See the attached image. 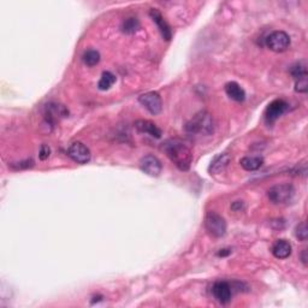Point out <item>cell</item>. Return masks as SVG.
I'll use <instances>...</instances> for the list:
<instances>
[{"label": "cell", "instance_id": "cell-1", "mask_svg": "<svg viewBox=\"0 0 308 308\" xmlns=\"http://www.w3.org/2000/svg\"><path fill=\"white\" fill-rule=\"evenodd\" d=\"M162 149L177 168L182 171H188L193 163V153L182 140L170 139L165 141Z\"/></svg>", "mask_w": 308, "mask_h": 308}, {"label": "cell", "instance_id": "cell-2", "mask_svg": "<svg viewBox=\"0 0 308 308\" xmlns=\"http://www.w3.org/2000/svg\"><path fill=\"white\" fill-rule=\"evenodd\" d=\"M186 132L189 134H200V135H212L214 133V120L211 113L201 111L186 124Z\"/></svg>", "mask_w": 308, "mask_h": 308}, {"label": "cell", "instance_id": "cell-3", "mask_svg": "<svg viewBox=\"0 0 308 308\" xmlns=\"http://www.w3.org/2000/svg\"><path fill=\"white\" fill-rule=\"evenodd\" d=\"M294 195L295 188L293 184H289V183H282V184L273 186L267 192V196L270 199V201L276 205L287 204V202L293 200Z\"/></svg>", "mask_w": 308, "mask_h": 308}, {"label": "cell", "instance_id": "cell-4", "mask_svg": "<svg viewBox=\"0 0 308 308\" xmlns=\"http://www.w3.org/2000/svg\"><path fill=\"white\" fill-rule=\"evenodd\" d=\"M205 228L213 237H223L227 234V222L217 212H208L205 217Z\"/></svg>", "mask_w": 308, "mask_h": 308}, {"label": "cell", "instance_id": "cell-5", "mask_svg": "<svg viewBox=\"0 0 308 308\" xmlns=\"http://www.w3.org/2000/svg\"><path fill=\"white\" fill-rule=\"evenodd\" d=\"M266 46L273 52H284L290 46V37L286 32H273L266 39Z\"/></svg>", "mask_w": 308, "mask_h": 308}, {"label": "cell", "instance_id": "cell-6", "mask_svg": "<svg viewBox=\"0 0 308 308\" xmlns=\"http://www.w3.org/2000/svg\"><path fill=\"white\" fill-rule=\"evenodd\" d=\"M139 103L142 105L149 113L159 114L163 109L162 98L157 91H148V93L142 94L139 97Z\"/></svg>", "mask_w": 308, "mask_h": 308}, {"label": "cell", "instance_id": "cell-7", "mask_svg": "<svg viewBox=\"0 0 308 308\" xmlns=\"http://www.w3.org/2000/svg\"><path fill=\"white\" fill-rule=\"evenodd\" d=\"M288 109H289V105H288L287 101H284L283 99L273 100L272 103L268 104L266 111H265V120H266L267 124L274 123L282 114L287 112Z\"/></svg>", "mask_w": 308, "mask_h": 308}, {"label": "cell", "instance_id": "cell-8", "mask_svg": "<svg viewBox=\"0 0 308 308\" xmlns=\"http://www.w3.org/2000/svg\"><path fill=\"white\" fill-rule=\"evenodd\" d=\"M212 295L219 303L227 304L231 301L232 287L230 283L225 281H218L213 284Z\"/></svg>", "mask_w": 308, "mask_h": 308}, {"label": "cell", "instance_id": "cell-9", "mask_svg": "<svg viewBox=\"0 0 308 308\" xmlns=\"http://www.w3.org/2000/svg\"><path fill=\"white\" fill-rule=\"evenodd\" d=\"M67 153L77 164H87L90 160V150L82 142H74L69 147Z\"/></svg>", "mask_w": 308, "mask_h": 308}, {"label": "cell", "instance_id": "cell-10", "mask_svg": "<svg viewBox=\"0 0 308 308\" xmlns=\"http://www.w3.org/2000/svg\"><path fill=\"white\" fill-rule=\"evenodd\" d=\"M140 168L143 172L147 173L148 176L157 177L162 172V163L157 157L148 154V156L143 157L140 162Z\"/></svg>", "mask_w": 308, "mask_h": 308}, {"label": "cell", "instance_id": "cell-11", "mask_svg": "<svg viewBox=\"0 0 308 308\" xmlns=\"http://www.w3.org/2000/svg\"><path fill=\"white\" fill-rule=\"evenodd\" d=\"M69 114V111L67 107L63 105L57 103H50L45 106V117L47 122L51 124H54L57 120L61 119V118L67 117Z\"/></svg>", "mask_w": 308, "mask_h": 308}, {"label": "cell", "instance_id": "cell-12", "mask_svg": "<svg viewBox=\"0 0 308 308\" xmlns=\"http://www.w3.org/2000/svg\"><path fill=\"white\" fill-rule=\"evenodd\" d=\"M149 16H150V18L153 19V22L157 24V27H158L163 39H165L166 41H169L170 39L172 38V30H171V28H170V25L168 24V22L165 21V18L163 17V15L160 14L157 9H152L149 11Z\"/></svg>", "mask_w": 308, "mask_h": 308}, {"label": "cell", "instance_id": "cell-13", "mask_svg": "<svg viewBox=\"0 0 308 308\" xmlns=\"http://www.w3.org/2000/svg\"><path fill=\"white\" fill-rule=\"evenodd\" d=\"M135 128L142 134H148L149 136L160 139L162 137V130L157 127V124L147 119H139L135 122Z\"/></svg>", "mask_w": 308, "mask_h": 308}, {"label": "cell", "instance_id": "cell-14", "mask_svg": "<svg viewBox=\"0 0 308 308\" xmlns=\"http://www.w3.org/2000/svg\"><path fill=\"white\" fill-rule=\"evenodd\" d=\"M225 93L231 100L237 101V103H242L245 99L244 89L236 82H228L225 84Z\"/></svg>", "mask_w": 308, "mask_h": 308}, {"label": "cell", "instance_id": "cell-15", "mask_svg": "<svg viewBox=\"0 0 308 308\" xmlns=\"http://www.w3.org/2000/svg\"><path fill=\"white\" fill-rule=\"evenodd\" d=\"M272 254L277 259H287L291 254V244L287 240H277L272 245Z\"/></svg>", "mask_w": 308, "mask_h": 308}, {"label": "cell", "instance_id": "cell-16", "mask_svg": "<svg viewBox=\"0 0 308 308\" xmlns=\"http://www.w3.org/2000/svg\"><path fill=\"white\" fill-rule=\"evenodd\" d=\"M230 156H228V154H219L218 157L213 159L211 165H209V172L221 173L222 171H224L229 163H230Z\"/></svg>", "mask_w": 308, "mask_h": 308}, {"label": "cell", "instance_id": "cell-17", "mask_svg": "<svg viewBox=\"0 0 308 308\" xmlns=\"http://www.w3.org/2000/svg\"><path fill=\"white\" fill-rule=\"evenodd\" d=\"M241 166L245 171H255L260 169L264 164V159L261 157H244L241 159Z\"/></svg>", "mask_w": 308, "mask_h": 308}, {"label": "cell", "instance_id": "cell-18", "mask_svg": "<svg viewBox=\"0 0 308 308\" xmlns=\"http://www.w3.org/2000/svg\"><path fill=\"white\" fill-rule=\"evenodd\" d=\"M114 82H116V76L110 71H104L99 80V83H98V87H99L100 90H107L113 86Z\"/></svg>", "mask_w": 308, "mask_h": 308}, {"label": "cell", "instance_id": "cell-19", "mask_svg": "<svg viewBox=\"0 0 308 308\" xmlns=\"http://www.w3.org/2000/svg\"><path fill=\"white\" fill-rule=\"evenodd\" d=\"M291 76L295 78V81L300 80V78L307 77V65L306 61H299L290 68Z\"/></svg>", "mask_w": 308, "mask_h": 308}, {"label": "cell", "instance_id": "cell-20", "mask_svg": "<svg viewBox=\"0 0 308 308\" xmlns=\"http://www.w3.org/2000/svg\"><path fill=\"white\" fill-rule=\"evenodd\" d=\"M82 59L88 67H94L100 61V53L97 50H88L82 55Z\"/></svg>", "mask_w": 308, "mask_h": 308}, {"label": "cell", "instance_id": "cell-21", "mask_svg": "<svg viewBox=\"0 0 308 308\" xmlns=\"http://www.w3.org/2000/svg\"><path fill=\"white\" fill-rule=\"evenodd\" d=\"M139 28H140V22L139 19L135 17L127 18L126 21L122 23V30L123 33H126V34H134Z\"/></svg>", "mask_w": 308, "mask_h": 308}, {"label": "cell", "instance_id": "cell-22", "mask_svg": "<svg viewBox=\"0 0 308 308\" xmlns=\"http://www.w3.org/2000/svg\"><path fill=\"white\" fill-rule=\"evenodd\" d=\"M295 236L299 238L300 241H306L307 236H308V230H307V225L306 223H301V224L297 225L296 231H295Z\"/></svg>", "mask_w": 308, "mask_h": 308}, {"label": "cell", "instance_id": "cell-23", "mask_svg": "<svg viewBox=\"0 0 308 308\" xmlns=\"http://www.w3.org/2000/svg\"><path fill=\"white\" fill-rule=\"evenodd\" d=\"M308 89V83H307V77L300 78V80H296V83H295V90L299 91V93H306Z\"/></svg>", "mask_w": 308, "mask_h": 308}, {"label": "cell", "instance_id": "cell-24", "mask_svg": "<svg viewBox=\"0 0 308 308\" xmlns=\"http://www.w3.org/2000/svg\"><path fill=\"white\" fill-rule=\"evenodd\" d=\"M50 153H51L50 147H48L47 145H42L40 147V152H39V158H40L41 160H46L48 157H50Z\"/></svg>", "mask_w": 308, "mask_h": 308}, {"label": "cell", "instance_id": "cell-25", "mask_svg": "<svg viewBox=\"0 0 308 308\" xmlns=\"http://www.w3.org/2000/svg\"><path fill=\"white\" fill-rule=\"evenodd\" d=\"M301 261H302L304 266H306L307 265V251L306 250H303L302 253H301Z\"/></svg>", "mask_w": 308, "mask_h": 308}, {"label": "cell", "instance_id": "cell-26", "mask_svg": "<svg viewBox=\"0 0 308 308\" xmlns=\"http://www.w3.org/2000/svg\"><path fill=\"white\" fill-rule=\"evenodd\" d=\"M230 253H231L230 250H223L222 252H219L218 255H219V257H225V255H228V254H230Z\"/></svg>", "mask_w": 308, "mask_h": 308}]
</instances>
